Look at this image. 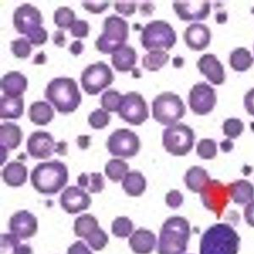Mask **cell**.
I'll use <instances>...</instances> for the list:
<instances>
[{
	"label": "cell",
	"mask_w": 254,
	"mask_h": 254,
	"mask_svg": "<svg viewBox=\"0 0 254 254\" xmlns=\"http://www.w3.org/2000/svg\"><path fill=\"white\" fill-rule=\"evenodd\" d=\"M127 38L128 23L122 17L110 15L104 20V32L96 40V49L103 54H113L125 46Z\"/></svg>",
	"instance_id": "5b68a950"
},
{
	"label": "cell",
	"mask_w": 254,
	"mask_h": 254,
	"mask_svg": "<svg viewBox=\"0 0 254 254\" xmlns=\"http://www.w3.org/2000/svg\"><path fill=\"white\" fill-rule=\"evenodd\" d=\"M28 81L25 75L19 71H9L3 75L0 87L4 96L9 98H20L26 91Z\"/></svg>",
	"instance_id": "44dd1931"
},
{
	"label": "cell",
	"mask_w": 254,
	"mask_h": 254,
	"mask_svg": "<svg viewBox=\"0 0 254 254\" xmlns=\"http://www.w3.org/2000/svg\"><path fill=\"white\" fill-rule=\"evenodd\" d=\"M23 137L22 131L17 125L6 122L0 126V146L5 149L14 150L20 146Z\"/></svg>",
	"instance_id": "cb8c5ba5"
},
{
	"label": "cell",
	"mask_w": 254,
	"mask_h": 254,
	"mask_svg": "<svg viewBox=\"0 0 254 254\" xmlns=\"http://www.w3.org/2000/svg\"><path fill=\"white\" fill-rule=\"evenodd\" d=\"M77 182L80 187L87 188L92 193L101 192L104 190V177L100 173H91L90 175L81 174L77 179Z\"/></svg>",
	"instance_id": "d590c367"
},
{
	"label": "cell",
	"mask_w": 254,
	"mask_h": 254,
	"mask_svg": "<svg viewBox=\"0 0 254 254\" xmlns=\"http://www.w3.org/2000/svg\"><path fill=\"white\" fill-rule=\"evenodd\" d=\"M140 139L136 133L127 128L116 130L107 140L108 150L114 156L131 158L138 153Z\"/></svg>",
	"instance_id": "30bf717a"
},
{
	"label": "cell",
	"mask_w": 254,
	"mask_h": 254,
	"mask_svg": "<svg viewBox=\"0 0 254 254\" xmlns=\"http://www.w3.org/2000/svg\"><path fill=\"white\" fill-rule=\"evenodd\" d=\"M184 41L189 49L202 51L210 44V29L204 24H190L184 32Z\"/></svg>",
	"instance_id": "ffe728a7"
},
{
	"label": "cell",
	"mask_w": 254,
	"mask_h": 254,
	"mask_svg": "<svg viewBox=\"0 0 254 254\" xmlns=\"http://www.w3.org/2000/svg\"><path fill=\"white\" fill-rule=\"evenodd\" d=\"M55 147L51 134L43 130L32 132L27 140V151L34 159H49L55 151Z\"/></svg>",
	"instance_id": "2e32d148"
},
{
	"label": "cell",
	"mask_w": 254,
	"mask_h": 254,
	"mask_svg": "<svg viewBox=\"0 0 254 254\" xmlns=\"http://www.w3.org/2000/svg\"><path fill=\"white\" fill-rule=\"evenodd\" d=\"M239 244V236L231 225L216 224L202 235L200 254H237Z\"/></svg>",
	"instance_id": "7a4b0ae2"
},
{
	"label": "cell",
	"mask_w": 254,
	"mask_h": 254,
	"mask_svg": "<svg viewBox=\"0 0 254 254\" xmlns=\"http://www.w3.org/2000/svg\"><path fill=\"white\" fill-rule=\"evenodd\" d=\"M194 140L193 130L182 123L171 126L163 132V146L175 156L187 155L193 147Z\"/></svg>",
	"instance_id": "ba28073f"
},
{
	"label": "cell",
	"mask_w": 254,
	"mask_h": 254,
	"mask_svg": "<svg viewBox=\"0 0 254 254\" xmlns=\"http://www.w3.org/2000/svg\"><path fill=\"white\" fill-rule=\"evenodd\" d=\"M129 170V165L123 159H113L108 162L104 171L106 176L111 181L115 182H118L121 180L124 179L125 176Z\"/></svg>",
	"instance_id": "e575fe53"
},
{
	"label": "cell",
	"mask_w": 254,
	"mask_h": 254,
	"mask_svg": "<svg viewBox=\"0 0 254 254\" xmlns=\"http://www.w3.org/2000/svg\"><path fill=\"white\" fill-rule=\"evenodd\" d=\"M122 96L116 90H108L102 95V108L107 112H117L121 107Z\"/></svg>",
	"instance_id": "74e56055"
},
{
	"label": "cell",
	"mask_w": 254,
	"mask_h": 254,
	"mask_svg": "<svg viewBox=\"0 0 254 254\" xmlns=\"http://www.w3.org/2000/svg\"><path fill=\"white\" fill-rule=\"evenodd\" d=\"M9 230L18 238L27 239L33 237L38 231L37 218L27 210L19 211L9 220Z\"/></svg>",
	"instance_id": "e0dca14e"
},
{
	"label": "cell",
	"mask_w": 254,
	"mask_h": 254,
	"mask_svg": "<svg viewBox=\"0 0 254 254\" xmlns=\"http://www.w3.org/2000/svg\"><path fill=\"white\" fill-rule=\"evenodd\" d=\"M196 153L201 159H214L217 154L216 142L212 139H202L196 146Z\"/></svg>",
	"instance_id": "b9f144b4"
},
{
	"label": "cell",
	"mask_w": 254,
	"mask_h": 254,
	"mask_svg": "<svg viewBox=\"0 0 254 254\" xmlns=\"http://www.w3.org/2000/svg\"><path fill=\"white\" fill-rule=\"evenodd\" d=\"M43 22L44 19L39 9L30 3L21 4L14 12L13 23L15 29L26 37L42 27Z\"/></svg>",
	"instance_id": "5bb4252c"
},
{
	"label": "cell",
	"mask_w": 254,
	"mask_h": 254,
	"mask_svg": "<svg viewBox=\"0 0 254 254\" xmlns=\"http://www.w3.org/2000/svg\"><path fill=\"white\" fill-rule=\"evenodd\" d=\"M115 9L125 16H130L136 9V3L134 1H116Z\"/></svg>",
	"instance_id": "7dc6e473"
},
{
	"label": "cell",
	"mask_w": 254,
	"mask_h": 254,
	"mask_svg": "<svg viewBox=\"0 0 254 254\" xmlns=\"http://www.w3.org/2000/svg\"><path fill=\"white\" fill-rule=\"evenodd\" d=\"M0 254H32V249L29 246L20 245L18 237L14 234H2Z\"/></svg>",
	"instance_id": "4dcf8cb0"
},
{
	"label": "cell",
	"mask_w": 254,
	"mask_h": 254,
	"mask_svg": "<svg viewBox=\"0 0 254 254\" xmlns=\"http://www.w3.org/2000/svg\"><path fill=\"white\" fill-rule=\"evenodd\" d=\"M84 9L93 13V14H100L104 12L110 6L109 1H84L82 2Z\"/></svg>",
	"instance_id": "bcb514c9"
},
{
	"label": "cell",
	"mask_w": 254,
	"mask_h": 254,
	"mask_svg": "<svg viewBox=\"0 0 254 254\" xmlns=\"http://www.w3.org/2000/svg\"><path fill=\"white\" fill-rule=\"evenodd\" d=\"M90 137L89 136H79L77 138V143H78L79 147H81V149H86L87 147H89L90 145Z\"/></svg>",
	"instance_id": "9f6ffc18"
},
{
	"label": "cell",
	"mask_w": 254,
	"mask_h": 254,
	"mask_svg": "<svg viewBox=\"0 0 254 254\" xmlns=\"http://www.w3.org/2000/svg\"><path fill=\"white\" fill-rule=\"evenodd\" d=\"M54 21L56 26L62 29L71 28L75 21V12L69 9V7H60L55 10Z\"/></svg>",
	"instance_id": "8d00e7d4"
},
{
	"label": "cell",
	"mask_w": 254,
	"mask_h": 254,
	"mask_svg": "<svg viewBox=\"0 0 254 254\" xmlns=\"http://www.w3.org/2000/svg\"><path fill=\"white\" fill-rule=\"evenodd\" d=\"M66 142H61L56 144L55 151L56 153H60L61 155L66 154Z\"/></svg>",
	"instance_id": "91938a15"
},
{
	"label": "cell",
	"mask_w": 254,
	"mask_h": 254,
	"mask_svg": "<svg viewBox=\"0 0 254 254\" xmlns=\"http://www.w3.org/2000/svg\"><path fill=\"white\" fill-rule=\"evenodd\" d=\"M67 254H93L81 241H78L69 247Z\"/></svg>",
	"instance_id": "f907efd6"
},
{
	"label": "cell",
	"mask_w": 254,
	"mask_h": 254,
	"mask_svg": "<svg viewBox=\"0 0 254 254\" xmlns=\"http://www.w3.org/2000/svg\"><path fill=\"white\" fill-rule=\"evenodd\" d=\"M147 182L144 176L138 171H131L126 175L122 182V188L128 195L138 196L146 190Z\"/></svg>",
	"instance_id": "f546056e"
},
{
	"label": "cell",
	"mask_w": 254,
	"mask_h": 254,
	"mask_svg": "<svg viewBox=\"0 0 254 254\" xmlns=\"http://www.w3.org/2000/svg\"><path fill=\"white\" fill-rule=\"evenodd\" d=\"M190 225L185 218H169L162 226L159 235V254H183L190 238Z\"/></svg>",
	"instance_id": "3957f363"
},
{
	"label": "cell",
	"mask_w": 254,
	"mask_h": 254,
	"mask_svg": "<svg viewBox=\"0 0 254 254\" xmlns=\"http://www.w3.org/2000/svg\"><path fill=\"white\" fill-rule=\"evenodd\" d=\"M53 41L55 43V45L57 46L62 47L64 46L65 44V37H64V33L63 31H56V32L53 35Z\"/></svg>",
	"instance_id": "db71d44e"
},
{
	"label": "cell",
	"mask_w": 254,
	"mask_h": 254,
	"mask_svg": "<svg viewBox=\"0 0 254 254\" xmlns=\"http://www.w3.org/2000/svg\"><path fill=\"white\" fill-rule=\"evenodd\" d=\"M69 52L71 53L74 56H78L81 55L84 49V45L80 40H76L73 42L71 45L69 46Z\"/></svg>",
	"instance_id": "11a10c76"
},
{
	"label": "cell",
	"mask_w": 254,
	"mask_h": 254,
	"mask_svg": "<svg viewBox=\"0 0 254 254\" xmlns=\"http://www.w3.org/2000/svg\"><path fill=\"white\" fill-rule=\"evenodd\" d=\"M69 174L66 166L58 160L38 164L31 173L33 188L43 194H55L66 185Z\"/></svg>",
	"instance_id": "6da1fadb"
},
{
	"label": "cell",
	"mask_w": 254,
	"mask_h": 254,
	"mask_svg": "<svg viewBox=\"0 0 254 254\" xmlns=\"http://www.w3.org/2000/svg\"><path fill=\"white\" fill-rule=\"evenodd\" d=\"M28 115L32 123L37 126H46L52 121L55 113L47 102L37 101L31 104Z\"/></svg>",
	"instance_id": "f1b7e54d"
},
{
	"label": "cell",
	"mask_w": 254,
	"mask_h": 254,
	"mask_svg": "<svg viewBox=\"0 0 254 254\" xmlns=\"http://www.w3.org/2000/svg\"><path fill=\"white\" fill-rule=\"evenodd\" d=\"M230 65L231 68L238 71L244 72L253 65L254 59L251 53L245 48H237L230 55Z\"/></svg>",
	"instance_id": "1f68e13d"
},
{
	"label": "cell",
	"mask_w": 254,
	"mask_h": 254,
	"mask_svg": "<svg viewBox=\"0 0 254 254\" xmlns=\"http://www.w3.org/2000/svg\"><path fill=\"white\" fill-rule=\"evenodd\" d=\"M132 231V222L127 217H118L112 223V232L116 237L121 238L129 237Z\"/></svg>",
	"instance_id": "f35d334b"
},
{
	"label": "cell",
	"mask_w": 254,
	"mask_h": 254,
	"mask_svg": "<svg viewBox=\"0 0 254 254\" xmlns=\"http://www.w3.org/2000/svg\"><path fill=\"white\" fill-rule=\"evenodd\" d=\"M113 81L112 69L103 61L89 64L81 73V86L89 95H97L111 85Z\"/></svg>",
	"instance_id": "9c48e42d"
},
{
	"label": "cell",
	"mask_w": 254,
	"mask_h": 254,
	"mask_svg": "<svg viewBox=\"0 0 254 254\" xmlns=\"http://www.w3.org/2000/svg\"><path fill=\"white\" fill-rule=\"evenodd\" d=\"M184 181L189 190L193 192H201L210 182V178L203 168L192 166L187 171Z\"/></svg>",
	"instance_id": "4316f807"
},
{
	"label": "cell",
	"mask_w": 254,
	"mask_h": 254,
	"mask_svg": "<svg viewBox=\"0 0 254 254\" xmlns=\"http://www.w3.org/2000/svg\"><path fill=\"white\" fill-rule=\"evenodd\" d=\"M46 61V56L44 52H41L38 55H36L33 63L37 64H42L45 63Z\"/></svg>",
	"instance_id": "94428289"
},
{
	"label": "cell",
	"mask_w": 254,
	"mask_h": 254,
	"mask_svg": "<svg viewBox=\"0 0 254 254\" xmlns=\"http://www.w3.org/2000/svg\"><path fill=\"white\" fill-rule=\"evenodd\" d=\"M27 38L31 44H33L35 46H41L45 44L48 40V32L42 26L39 29L30 34Z\"/></svg>",
	"instance_id": "c3c4849f"
},
{
	"label": "cell",
	"mask_w": 254,
	"mask_h": 254,
	"mask_svg": "<svg viewBox=\"0 0 254 254\" xmlns=\"http://www.w3.org/2000/svg\"><path fill=\"white\" fill-rule=\"evenodd\" d=\"M233 142H231L230 139H226L225 141H223L221 142V144H220V147H221V149H222L223 152H225V153H229L230 151L232 150V148H233Z\"/></svg>",
	"instance_id": "680465c9"
},
{
	"label": "cell",
	"mask_w": 254,
	"mask_h": 254,
	"mask_svg": "<svg viewBox=\"0 0 254 254\" xmlns=\"http://www.w3.org/2000/svg\"><path fill=\"white\" fill-rule=\"evenodd\" d=\"M85 239L87 240V243L92 247V249L96 251H100L104 249L109 242V237L107 234L99 227L96 229L93 233H91Z\"/></svg>",
	"instance_id": "ee69618b"
},
{
	"label": "cell",
	"mask_w": 254,
	"mask_h": 254,
	"mask_svg": "<svg viewBox=\"0 0 254 254\" xmlns=\"http://www.w3.org/2000/svg\"><path fill=\"white\" fill-rule=\"evenodd\" d=\"M206 208L213 211L218 218L222 215L229 202V188L216 180L211 181L200 192Z\"/></svg>",
	"instance_id": "4fadbf2b"
},
{
	"label": "cell",
	"mask_w": 254,
	"mask_h": 254,
	"mask_svg": "<svg viewBox=\"0 0 254 254\" xmlns=\"http://www.w3.org/2000/svg\"><path fill=\"white\" fill-rule=\"evenodd\" d=\"M173 8L180 20L184 21L205 20L210 14L208 1H176Z\"/></svg>",
	"instance_id": "9a60e30c"
},
{
	"label": "cell",
	"mask_w": 254,
	"mask_h": 254,
	"mask_svg": "<svg viewBox=\"0 0 254 254\" xmlns=\"http://www.w3.org/2000/svg\"><path fill=\"white\" fill-rule=\"evenodd\" d=\"M244 130L243 122L237 118L227 119L223 124V131L229 139H236Z\"/></svg>",
	"instance_id": "60d3db41"
},
{
	"label": "cell",
	"mask_w": 254,
	"mask_h": 254,
	"mask_svg": "<svg viewBox=\"0 0 254 254\" xmlns=\"http://www.w3.org/2000/svg\"><path fill=\"white\" fill-rule=\"evenodd\" d=\"M136 60L137 55L135 49L131 46L125 45L116 52L113 53L111 62L118 71L127 72L134 69Z\"/></svg>",
	"instance_id": "603a6c76"
},
{
	"label": "cell",
	"mask_w": 254,
	"mask_h": 254,
	"mask_svg": "<svg viewBox=\"0 0 254 254\" xmlns=\"http://www.w3.org/2000/svg\"><path fill=\"white\" fill-rule=\"evenodd\" d=\"M91 202L89 195L75 186L67 188L61 196V206L69 214H77L87 209Z\"/></svg>",
	"instance_id": "ac0fdd59"
},
{
	"label": "cell",
	"mask_w": 254,
	"mask_h": 254,
	"mask_svg": "<svg viewBox=\"0 0 254 254\" xmlns=\"http://www.w3.org/2000/svg\"></svg>",
	"instance_id": "6125c7cd"
},
{
	"label": "cell",
	"mask_w": 254,
	"mask_h": 254,
	"mask_svg": "<svg viewBox=\"0 0 254 254\" xmlns=\"http://www.w3.org/2000/svg\"><path fill=\"white\" fill-rule=\"evenodd\" d=\"M196 66L202 75L214 85H221L225 82L224 66L216 56L212 54L202 55L196 63Z\"/></svg>",
	"instance_id": "d6986e66"
},
{
	"label": "cell",
	"mask_w": 254,
	"mask_h": 254,
	"mask_svg": "<svg viewBox=\"0 0 254 254\" xmlns=\"http://www.w3.org/2000/svg\"><path fill=\"white\" fill-rule=\"evenodd\" d=\"M153 9H154V7H153V4L149 3V2L143 3V4L141 5V8H140V9H141V13H142V15H152Z\"/></svg>",
	"instance_id": "6f0895ef"
},
{
	"label": "cell",
	"mask_w": 254,
	"mask_h": 254,
	"mask_svg": "<svg viewBox=\"0 0 254 254\" xmlns=\"http://www.w3.org/2000/svg\"><path fill=\"white\" fill-rule=\"evenodd\" d=\"M119 116L132 126H140L148 118L147 103L140 93L130 92L122 96Z\"/></svg>",
	"instance_id": "8fae6325"
},
{
	"label": "cell",
	"mask_w": 254,
	"mask_h": 254,
	"mask_svg": "<svg viewBox=\"0 0 254 254\" xmlns=\"http://www.w3.org/2000/svg\"><path fill=\"white\" fill-rule=\"evenodd\" d=\"M244 105L249 115L254 117V88L249 90L244 97Z\"/></svg>",
	"instance_id": "816d5d0a"
},
{
	"label": "cell",
	"mask_w": 254,
	"mask_h": 254,
	"mask_svg": "<svg viewBox=\"0 0 254 254\" xmlns=\"http://www.w3.org/2000/svg\"><path fill=\"white\" fill-rule=\"evenodd\" d=\"M98 228V222L95 217L91 214H83L78 217L75 221L74 231L77 237H88L96 229Z\"/></svg>",
	"instance_id": "836d02e7"
},
{
	"label": "cell",
	"mask_w": 254,
	"mask_h": 254,
	"mask_svg": "<svg viewBox=\"0 0 254 254\" xmlns=\"http://www.w3.org/2000/svg\"><path fill=\"white\" fill-rule=\"evenodd\" d=\"M244 215H245L247 223L254 227V201L249 202L248 206L246 207Z\"/></svg>",
	"instance_id": "f5cc1de1"
},
{
	"label": "cell",
	"mask_w": 254,
	"mask_h": 254,
	"mask_svg": "<svg viewBox=\"0 0 254 254\" xmlns=\"http://www.w3.org/2000/svg\"><path fill=\"white\" fill-rule=\"evenodd\" d=\"M11 51L16 58H28L32 52L31 43L26 38H17L11 42Z\"/></svg>",
	"instance_id": "7bdbcfd3"
},
{
	"label": "cell",
	"mask_w": 254,
	"mask_h": 254,
	"mask_svg": "<svg viewBox=\"0 0 254 254\" xmlns=\"http://www.w3.org/2000/svg\"><path fill=\"white\" fill-rule=\"evenodd\" d=\"M44 96L61 114L74 112L81 101L78 85L69 77L53 79L48 84Z\"/></svg>",
	"instance_id": "277c9868"
},
{
	"label": "cell",
	"mask_w": 254,
	"mask_h": 254,
	"mask_svg": "<svg viewBox=\"0 0 254 254\" xmlns=\"http://www.w3.org/2000/svg\"><path fill=\"white\" fill-rule=\"evenodd\" d=\"M156 243V237L153 232L146 229H138L130 237L129 244L132 251L137 254H149Z\"/></svg>",
	"instance_id": "7402d4cb"
},
{
	"label": "cell",
	"mask_w": 254,
	"mask_h": 254,
	"mask_svg": "<svg viewBox=\"0 0 254 254\" xmlns=\"http://www.w3.org/2000/svg\"><path fill=\"white\" fill-rule=\"evenodd\" d=\"M229 192L237 204H246L254 198V187L246 180H239L230 184Z\"/></svg>",
	"instance_id": "484cf974"
},
{
	"label": "cell",
	"mask_w": 254,
	"mask_h": 254,
	"mask_svg": "<svg viewBox=\"0 0 254 254\" xmlns=\"http://www.w3.org/2000/svg\"><path fill=\"white\" fill-rule=\"evenodd\" d=\"M165 201L169 207L173 208H178L182 205V202H183V196L179 190H171L166 195Z\"/></svg>",
	"instance_id": "681fc988"
},
{
	"label": "cell",
	"mask_w": 254,
	"mask_h": 254,
	"mask_svg": "<svg viewBox=\"0 0 254 254\" xmlns=\"http://www.w3.org/2000/svg\"><path fill=\"white\" fill-rule=\"evenodd\" d=\"M217 98L214 88L205 82H199L191 87L188 103L190 110L199 116H205L214 110Z\"/></svg>",
	"instance_id": "7c38bea8"
},
{
	"label": "cell",
	"mask_w": 254,
	"mask_h": 254,
	"mask_svg": "<svg viewBox=\"0 0 254 254\" xmlns=\"http://www.w3.org/2000/svg\"><path fill=\"white\" fill-rule=\"evenodd\" d=\"M153 117L164 126H173L186 114V106L179 95L165 92L153 99Z\"/></svg>",
	"instance_id": "52a82bcc"
},
{
	"label": "cell",
	"mask_w": 254,
	"mask_h": 254,
	"mask_svg": "<svg viewBox=\"0 0 254 254\" xmlns=\"http://www.w3.org/2000/svg\"><path fill=\"white\" fill-rule=\"evenodd\" d=\"M143 48L147 51L170 50L176 43V32L164 20H153L142 28L140 38Z\"/></svg>",
	"instance_id": "8992f818"
},
{
	"label": "cell",
	"mask_w": 254,
	"mask_h": 254,
	"mask_svg": "<svg viewBox=\"0 0 254 254\" xmlns=\"http://www.w3.org/2000/svg\"><path fill=\"white\" fill-rule=\"evenodd\" d=\"M24 99L22 97L17 98L2 96L0 98V118L17 120L23 115Z\"/></svg>",
	"instance_id": "83f0119b"
},
{
	"label": "cell",
	"mask_w": 254,
	"mask_h": 254,
	"mask_svg": "<svg viewBox=\"0 0 254 254\" xmlns=\"http://www.w3.org/2000/svg\"><path fill=\"white\" fill-rule=\"evenodd\" d=\"M170 60V55L165 50H153L142 58V66L149 71H157Z\"/></svg>",
	"instance_id": "d6a6232c"
},
{
	"label": "cell",
	"mask_w": 254,
	"mask_h": 254,
	"mask_svg": "<svg viewBox=\"0 0 254 254\" xmlns=\"http://www.w3.org/2000/svg\"><path fill=\"white\" fill-rule=\"evenodd\" d=\"M110 114L102 109H97L88 116V123L96 130L104 129L110 122Z\"/></svg>",
	"instance_id": "ab89813d"
},
{
	"label": "cell",
	"mask_w": 254,
	"mask_h": 254,
	"mask_svg": "<svg viewBox=\"0 0 254 254\" xmlns=\"http://www.w3.org/2000/svg\"><path fill=\"white\" fill-rule=\"evenodd\" d=\"M2 177L7 185L17 188L26 182L27 169L20 162L12 161L3 168Z\"/></svg>",
	"instance_id": "d4e9b609"
},
{
	"label": "cell",
	"mask_w": 254,
	"mask_h": 254,
	"mask_svg": "<svg viewBox=\"0 0 254 254\" xmlns=\"http://www.w3.org/2000/svg\"><path fill=\"white\" fill-rule=\"evenodd\" d=\"M89 24L86 20H75L70 28V33L73 37L78 38H87L89 34Z\"/></svg>",
	"instance_id": "f6af8a7d"
}]
</instances>
